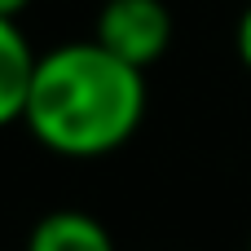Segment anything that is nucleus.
Instances as JSON below:
<instances>
[{"label":"nucleus","instance_id":"obj_1","mask_svg":"<svg viewBox=\"0 0 251 251\" xmlns=\"http://www.w3.org/2000/svg\"><path fill=\"white\" fill-rule=\"evenodd\" d=\"M146 119V71L110 57L97 40L40 53L26 115L31 137L62 159H101L132 141Z\"/></svg>","mask_w":251,"mask_h":251},{"label":"nucleus","instance_id":"obj_2","mask_svg":"<svg viewBox=\"0 0 251 251\" xmlns=\"http://www.w3.org/2000/svg\"><path fill=\"white\" fill-rule=\"evenodd\" d=\"M93 40L132 71H146L172 44V9L163 0H106L97 9Z\"/></svg>","mask_w":251,"mask_h":251},{"label":"nucleus","instance_id":"obj_3","mask_svg":"<svg viewBox=\"0 0 251 251\" xmlns=\"http://www.w3.org/2000/svg\"><path fill=\"white\" fill-rule=\"evenodd\" d=\"M35 49L13 18H0V128L26 115L31 79H35Z\"/></svg>","mask_w":251,"mask_h":251},{"label":"nucleus","instance_id":"obj_4","mask_svg":"<svg viewBox=\"0 0 251 251\" xmlns=\"http://www.w3.org/2000/svg\"><path fill=\"white\" fill-rule=\"evenodd\" d=\"M26 251H119V247L97 216H88L79 207H57L31 225Z\"/></svg>","mask_w":251,"mask_h":251},{"label":"nucleus","instance_id":"obj_5","mask_svg":"<svg viewBox=\"0 0 251 251\" xmlns=\"http://www.w3.org/2000/svg\"><path fill=\"white\" fill-rule=\"evenodd\" d=\"M234 44H238V57H243V66L251 71V4L243 9V18H238V31H234Z\"/></svg>","mask_w":251,"mask_h":251},{"label":"nucleus","instance_id":"obj_6","mask_svg":"<svg viewBox=\"0 0 251 251\" xmlns=\"http://www.w3.org/2000/svg\"><path fill=\"white\" fill-rule=\"evenodd\" d=\"M26 4H31V0H0V18H13V22H18V13H22Z\"/></svg>","mask_w":251,"mask_h":251},{"label":"nucleus","instance_id":"obj_7","mask_svg":"<svg viewBox=\"0 0 251 251\" xmlns=\"http://www.w3.org/2000/svg\"><path fill=\"white\" fill-rule=\"evenodd\" d=\"M247 251H251V238H247Z\"/></svg>","mask_w":251,"mask_h":251}]
</instances>
